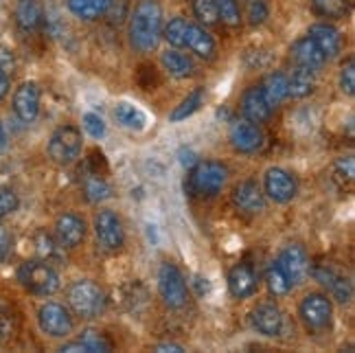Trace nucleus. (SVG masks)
Returning <instances> with one entry per match:
<instances>
[{
  "instance_id": "nucleus-38",
  "label": "nucleus",
  "mask_w": 355,
  "mask_h": 353,
  "mask_svg": "<svg viewBox=\"0 0 355 353\" xmlns=\"http://www.w3.org/2000/svg\"><path fill=\"white\" fill-rule=\"evenodd\" d=\"M16 332V316L7 301L0 298V341H7Z\"/></svg>"
},
{
  "instance_id": "nucleus-7",
  "label": "nucleus",
  "mask_w": 355,
  "mask_h": 353,
  "mask_svg": "<svg viewBox=\"0 0 355 353\" xmlns=\"http://www.w3.org/2000/svg\"><path fill=\"white\" fill-rule=\"evenodd\" d=\"M37 325L49 338H66L75 329V320L71 309L62 303L46 301L37 309Z\"/></svg>"
},
{
  "instance_id": "nucleus-26",
  "label": "nucleus",
  "mask_w": 355,
  "mask_h": 353,
  "mask_svg": "<svg viewBox=\"0 0 355 353\" xmlns=\"http://www.w3.org/2000/svg\"><path fill=\"white\" fill-rule=\"evenodd\" d=\"M162 69L167 71V75H171L173 79H187L196 73V64L187 53H180V49H171L162 53Z\"/></svg>"
},
{
  "instance_id": "nucleus-23",
  "label": "nucleus",
  "mask_w": 355,
  "mask_h": 353,
  "mask_svg": "<svg viewBox=\"0 0 355 353\" xmlns=\"http://www.w3.org/2000/svg\"><path fill=\"white\" fill-rule=\"evenodd\" d=\"M33 246H35V255H37V259H42L46 264H60L64 259V246L58 241V237L49 233V230L44 228H40L35 230V235H33Z\"/></svg>"
},
{
  "instance_id": "nucleus-33",
  "label": "nucleus",
  "mask_w": 355,
  "mask_h": 353,
  "mask_svg": "<svg viewBox=\"0 0 355 353\" xmlns=\"http://www.w3.org/2000/svg\"><path fill=\"white\" fill-rule=\"evenodd\" d=\"M311 5L318 16L331 20H343L351 11V0H311Z\"/></svg>"
},
{
  "instance_id": "nucleus-32",
  "label": "nucleus",
  "mask_w": 355,
  "mask_h": 353,
  "mask_svg": "<svg viewBox=\"0 0 355 353\" xmlns=\"http://www.w3.org/2000/svg\"><path fill=\"white\" fill-rule=\"evenodd\" d=\"M266 285L272 296H285L290 294L292 290V283L288 279V275L283 273V268L279 266V261H270L268 268H266Z\"/></svg>"
},
{
  "instance_id": "nucleus-22",
  "label": "nucleus",
  "mask_w": 355,
  "mask_h": 353,
  "mask_svg": "<svg viewBox=\"0 0 355 353\" xmlns=\"http://www.w3.org/2000/svg\"><path fill=\"white\" fill-rule=\"evenodd\" d=\"M313 42L320 46V51L327 55V60L336 58L340 51H343V35L336 29L334 24H327V22H316L309 26V33H307Z\"/></svg>"
},
{
  "instance_id": "nucleus-20",
  "label": "nucleus",
  "mask_w": 355,
  "mask_h": 353,
  "mask_svg": "<svg viewBox=\"0 0 355 353\" xmlns=\"http://www.w3.org/2000/svg\"><path fill=\"white\" fill-rule=\"evenodd\" d=\"M272 110L275 107L270 105V101L266 99V94L261 90V86H250L241 94V112L243 117L252 121V123H263L272 117Z\"/></svg>"
},
{
  "instance_id": "nucleus-45",
  "label": "nucleus",
  "mask_w": 355,
  "mask_h": 353,
  "mask_svg": "<svg viewBox=\"0 0 355 353\" xmlns=\"http://www.w3.org/2000/svg\"><path fill=\"white\" fill-rule=\"evenodd\" d=\"M9 88H11V81H9V73L5 69L3 60H0V101H3L7 94H9Z\"/></svg>"
},
{
  "instance_id": "nucleus-48",
  "label": "nucleus",
  "mask_w": 355,
  "mask_h": 353,
  "mask_svg": "<svg viewBox=\"0 0 355 353\" xmlns=\"http://www.w3.org/2000/svg\"><path fill=\"white\" fill-rule=\"evenodd\" d=\"M5 145H7V132H5L3 123H0V149H3Z\"/></svg>"
},
{
  "instance_id": "nucleus-3",
  "label": "nucleus",
  "mask_w": 355,
  "mask_h": 353,
  "mask_svg": "<svg viewBox=\"0 0 355 353\" xmlns=\"http://www.w3.org/2000/svg\"><path fill=\"white\" fill-rule=\"evenodd\" d=\"M16 277L22 288L35 296H53L62 285L58 270L42 259H29L20 264Z\"/></svg>"
},
{
  "instance_id": "nucleus-47",
  "label": "nucleus",
  "mask_w": 355,
  "mask_h": 353,
  "mask_svg": "<svg viewBox=\"0 0 355 353\" xmlns=\"http://www.w3.org/2000/svg\"><path fill=\"white\" fill-rule=\"evenodd\" d=\"M180 156H182V158H180V162H182L184 167H193L196 162H198V160H196V154H193V152H180Z\"/></svg>"
},
{
  "instance_id": "nucleus-24",
  "label": "nucleus",
  "mask_w": 355,
  "mask_h": 353,
  "mask_svg": "<svg viewBox=\"0 0 355 353\" xmlns=\"http://www.w3.org/2000/svg\"><path fill=\"white\" fill-rule=\"evenodd\" d=\"M187 49H191L202 60H213L217 51L213 35L202 24H191V22L187 31Z\"/></svg>"
},
{
  "instance_id": "nucleus-14",
  "label": "nucleus",
  "mask_w": 355,
  "mask_h": 353,
  "mask_svg": "<svg viewBox=\"0 0 355 353\" xmlns=\"http://www.w3.org/2000/svg\"><path fill=\"white\" fill-rule=\"evenodd\" d=\"M40 99H42V92L35 81H22V84L13 92V112L22 121V123H33L40 114Z\"/></svg>"
},
{
  "instance_id": "nucleus-42",
  "label": "nucleus",
  "mask_w": 355,
  "mask_h": 353,
  "mask_svg": "<svg viewBox=\"0 0 355 353\" xmlns=\"http://www.w3.org/2000/svg\"><path fill=\"white\" fill-rule=\"evenodd\" d=\"M340 90L349 97L355 94V62L353 58L347 60V64L343 66V71H340Z\"/></svg>"
},
{
  "instance_id": "nucleus-46",
  "label": "nucleus",
  "mask_w": 355,
  "mask_h": 353,
  "mask_svg": "<svg viewBox=\"0 0 355 353\" xmlns=\"http://www.w3.org/2000/svg\"><path fill=\"white\" fill-rule=\"evenodd\" d=\"M156 351H158V353H182L184 347L175 345V343H162V345L156 347Z\"/></svg>"
},
{
  "instance_id": "nucleus-27",
  "label": "nucleus",
  "mask_w": 355,
  "mask_h": 353,
  "mask_svg": "<svg viewBox=\"0 0 355 353\" xmlns=\"http://www.w3.org/2000/svg\"><path fill=\"white\" fill-rule=\"evenodd\" d=\"M261 90L266 94V99L270 101L272 107L281 105L285 99L290 97V86H288V75L281 73V71H272L270 75L263 77L261 84Z\"/></svg>"
},
{
  "instance_id": "nucleus-8",
  "label": "nucleus",
  "mask_w": 355,
  "mask_h": 353,
  "mask_svg": "<svg viewBox=\"0 0 355 353\" xmlns=\"http://www.w3.org/2000/svg\"><path fill=\"white\" fill-rule=\"evenodd\" d=\"M298 316L307 329H327L334 320V303L327 294L311 292L298 305Z\"/></svg>"
},
{
  "instance_id": "nucleus-2",
  "label": "nucleus",
  "mask_w": 355,
  "mask_h": 353,
  "mask_svg": "<svg viewBox=\"0 0 355 353\" xmlns=\"http://www.w3.org/2000/svg\"><path fill=\"white\" fill-rule=\"evenodd\" d=\"M228 180V167L220 160H198L191 167L187 191L196 198H213L222 191Z\"/></svg>"
},
{
  "instance_id": "nucleus-44",
  "label": "nucleus",
  "mask_w": 355,
  "mask_h": 353,
  "mask_svg": "<svg viewBox=\"0 0 355 353\" xmlns=\"http://www.w3.org/2000/svg\"><path fill=\"white\" fill-rule=\"evenodd\" d=\"M11 248H13V237L5 226H0V264H5L9 259Z\"/></svg>"
},
{
  "instance_id": "nucleus-39",
  "label": "nucleus",
  "mask_w": 355,
  "mask_h": 353,
  "mask_svg": "<svg viewBox=\"0 0 355 353\" xmlns=\"http://www.w3.org/2000/svg\"><path fill=\"white\" fill-rule=\"evenodd\" d=\"M20 207L18 193L9 187H0V217H7L11 213H16Z\"/></svg>"
},
{
  "instance_id": "nucleus-16",
  "label": "nucleus",
  "mask_w": 355,
  "mask_h": 353,
  "mask_svg": "<svg viewBox=\"0 0 355 353\" xmlns=\"http://www.w3.org/2000/svg\"><path fill=\"white\" fill-rule=\"evenodd\" d=\"M228 139H230V145H233L239 154H254L263 147L261 128H259V123H252L248 119L235 121V123L230 126Z\"/></svg>"
},
{
  "instance_id": "nucleus-40",
  "label": "nucleus",
  "mask_w": 355,
  "mask_h": 353,
  "mask_svg": "<svg viewBox=\"0 0 355 353\" xmlns=\"http://www.w3.org/2000/svg\"><path fill=\"white\" fill-rule=\"evenodd\" d=\"M270 16V7L266 0H248V22L252 26H261Z\"/></svg>"
},
{
  "instance_id": "nucleus-9",
  "label": "nucleus",
  "mask_w": 355,
  "mask_h": 353,
  "mask_svg": "<svg viewBox=\"0 0 355 353\" xmlns=\"http://www.w3.org/2000/svg\"><path fill=\"white\" fill-rule=\"evenodd\" d=\"M94 235H97L99 246L107 252H116L125 246V228H123L121 217L110 211V209H103L94 215Z\"/></svg>"
},
{
  "instance_id": "nucleus-35",
  "label": "nucleus",
  "mask_w": 355,
  "mask_h": 353,
  "mask_svg": "<svg viewBox=\"0 0 355 353\" xmlns=\"http://www.w3.org/2000/svg\"><path fill=\"white\" fill-rule=\"evenodd\" d=\"M77 343L84 349V353H107L112 351V343L107 338L94 329H86L81 332V336L77 338Z\"/></svg>"
},
{
  "instance_id": "nucleus-19",
  "label": "nucleus",
  "mask_w": 355,
  "mask_h": 353,
  "mask_svg": "<svg viewBox=\"0 0 355 353\" xmlns=\"http://www.w3.org/2000/svg\"><path fill=\"white\" fill-rule=\"evenodd\" d=\"M13 18H16L18 29L24 33H35L37 29H42L46 22L42 0H18L16 9H13Z\"/></svg>"
},
{
  "instance_id": "nucleus-13",
  "label": "nucleus",
  "mask_w": 355,
  "mask_h": 353,
  "mask_svg": "<svg viewBox=\"0 0 355 353\" xmlns=\"http://www.w3.org/2000/svg\"><path fill=\"white\" fill-rule=\"evenodd\" d=\"M86 220L77 213H62L58 220H55V226H53V235L58 237V241L66 250H73L77 246H81L86 239Z\"/></svg>"
},
{
  "instance_id": "nucleus-28",
  "label": "nucleus",
  "mask_w": 355,
  "mask_h": 353,
  "mask_svg": "<svg viewBox=\"0 0 355 353\" xmlns=\"http://www.w3.org/2000/svg\"><path fill=\"white\" fill-rule=\"evenodd\" d=\"M112 0H66L68 11L73 13L79 20H99L101 16H105L107 9H110Z\"/></svg>"
},
{
  "instance_id": "nucleus-10",
  "label": "nucleus",
  "mask_w": 355,
  "mask_h": 353,
  "mask_svg": "<svg viewBox=\"0 0 355 353\" xmlns=\"http://www.w3.org/2000/svg\"><path fill=\"white\" fill-rule=\"evenodd\" d=\"M311 275L327 292H329L331 298H336L338 303H343V305L351 303L353 283L345 273H340V270L334 268L331 264H320V266H316L311 270Z\"/></svg>"
},
{
  "instance_id": "nucleus-15",
  "label": "nucleus",
  "mask_w": 355,
  "mask_h": 353,
  "mask_svg": "<svg viewBox=\"0 0 355 353\" xmlns=\"http://www.w3.org/2000/svg\"><path fill=\"white\" fill-rule=\"evenodd\" d=\"M250 322L257 334L266 338H279L285 332V316L277 303H261L252 309Z\"/></svg>"
},
{
  "instance_id": "nucleus-30",
  "label": "nucleus",
  "mask_w": 355,
  "mask_h": 353,
  "mask_svg": "<svg viewBox=\"0 0 355 353\" xmlns=\"http://www.w3.org/2000/svg\"><path fill=\"white\" fill-rule=\"evenodd\" d=\"M202 103H204V88L191 90L187 97L173 107V112L169 114V121H171V123H180V121H187L189 117H193L200 110Z\"/></svg>"
},
{
  "instance_id": "nucleus-31",
  "label": "nucleus",
  "mask_w": 355,
  "mask_h": 353,
  "mask_svg": "<svg viewBox=\"0 0 355 353\" xmlns=\"http://www.w3.org/2000/svg\"><path fill=\"white\" fill-rule=\"evenodd\" d=\"M84 193L88 198V202H103L107 198H112V187L107 184V180L99 171H90L84 178Z\"/></svg>"
},
{
  "instance_id": "nucleus-4",
  "label": "nucleus",
  "mask_w": 355,
  "mask_h": 353,
  "mask_svg": "<svg viewBox=\"0 0 355 353\" xmlns=\"http://www.w3.org/2000/svg\"><path fill=\"white\" fill-rule=\"evenodd\" d=\"M66 298L71 309L75 311V316H81V318H97L107 307V296L103 288L90 279H79L71 283Z\"/></svg>"
},
{
  "instance_id": "nucleus-6",
  "label": "nucleus",
  "mask_w": 355,
  "mask_h": 353,
  "mask_svg": "<svg viewBox=\"0 0 355 353\" xmlns=\"http://www.w3.org/2000/svg\"><path fill=\"white\" fill-rule=\"evenodd\" d=\"M158 292L162 303L169 309H182L189 301V288L184 275L180 273V268L175 264H160L158 268Z\"/></svg>"
},
{
  "instance_id": "nucleus-29",
  "label": "nucleus",
  "mask_w": 355,
  "mask_h": 353,
  "mask_svg": "<svg viewBox=\"0 0 355 353\" xmlns=\"http://www.w3.org/2000/svg\"><path fill=\"white\" fill-rule=\"evenodd\" d=\"M288 86H290V97L294 99H305L316 90V71L311 69H298L292 73V77H288Z\"/></svg>"
},
{
  "instance_id": "nucleus-41",
  "label": "nucleus",
  "mask_w": 355,
  "mask_h": 353,
  "mask_svg": "<svg viewBox=\"0 0 355 353\" xmlns=\"http://www.w3.org/2000/svg\"><path fill=\"white\" fill-rule=\"evenodd\" d=\"M81 126H84V130L90 134L92 139H103L105 137V123H103V119L99 114L86 112L84 117H81Z\"/></svg>"
},
{
  "instance_id": "nucleus-34",
  "label": "nucleus",
  "mask_w": 355,
  "mask_h": 353,
  "mask_svg": "<svg viewBox=\"0 0 355 353\" xmlns=\"http://www.w3.org/2000/svg\"><path fill=\"white\" fill-rule=\"evenodd\" d=\"M187 31H189V22L178 16L167 22V26L162 29V37H165L173 49H187Z\"/></svg>"
},
{
  "instance_id": "nucleus-18",
  "label": "nucleus",
  "mask_w": 355,
  "mask_h": 353,
  "mask_svg": "<svg viewBox=\"0 0 355 353\" xmlns=\"http://www.w3.org/2000/svg\"><path fill=\"white\" fill-rule=\"evenodd\" d=\"M228 290L235 298L254 296L257 290H259L257 270L248 261H241V264L233 266V268H230V273H228Z\"/></svg>"
},
{
  "instance_id": "nucleus-12",
  "label": "nucleus",
  "mask_w": 355,
  "mask_h": 353,
  "mask_svg": "<svg viewBox=\"0 0 355 353\" xmlns=\"http://www.w3.org/2000/svg\"><path fill=\"white\" fill-rule=\"evenodd\" d=\"M277 261L283 268V273L288 275L292 288L294 285H300L309 277V257L300 243H288V246H283Z\"/></svg>"
},
{
  "instance_id": "nucleus-43",
  "label": "nucleus",
  "mask_w": 355,
  "mask_h": 353,
  "mask_svg": "<svg viewBox=\"0 0 355 353\" xmlns=\"http://www.w3.org/2000/svg\"><path fill=\"white\" fill-rule=\"evenodd\" d=\"M336 175L340 180H347L351 182L353 175H355V162H353V156H343L338 162H336Z\"/></svg>"
},
{
  "instance_id": "nucleus-36",
  "label": "nucleus",
  "mask_w": 355,
  "mask_h": 353,
  "mask_svg": "<svg viewBox=\"0 0 355 353\" xmlns=\"http://www.w3.org/2000/svg\"><path fill=\"white\" fill-rule=\"evenodd\" d=\"M191 7H193V16L202 26H213L220 22V13H217L215 0H191Z\"/></svg>"
},
{
  "instance_id": "nucleus-1",
  "label": "nucleus",
  "mask_w": 355,
  "mask_h": 353,
  "mask_svg": "<svg viewBox=\"0 0 355 353\" xmlns=\"http://www.w3.org/2000/svg\"><path fill=\"white\" fill-rule=\"evenodd\" d=\"M162 37V9L158 0H139L130 13V44L139 53H152Z\"/></svg>"
},
{
  "instance_id": "nucleus-11",
  "label": "nucleus",
  "mask_w": 355,
  "mask_h": 353,
  "mask_svg": "<svg viewBox=\"0 0 355 353\" xmlns=\"http://www.w3.org/2000/svg\"><path fill=\"white\" fill-rule=\"evenodd\" d=\"M263 193L277 205H288L298 193L296 178L283 167H270L263 175Z\"/></svg>"
},
{
  "instance_id": "nucleus-37",
  "label": "nucleus",
  "mask_w": 355,
  "mask_h": 353,
  "mask_svg": "<svg viewBox=\"0 0 355 353\" xmlns=\"http://www.w3.org/2000/svg\"><path fill=\"white\" fill-rule=\"evenodd\" d=\"M217 13H220V20L228 26H239L241 22V7L239 0H215Z\"/></svg>"
},
{
  "instance_id": "nucleus-21",
  "label": "nucleus",
  "mask_w": 355,
  "mask_h": 353,
  "mask_svg": "<svg viewBox=\"0 0 355 353\" xmlns=\"http://www.w3.org/2000/svg\"><path fill=\"white\" fill-rule=\"evenodd\" d=\"M292 58L298 66H303V69H311V71H318L327 64V55L320 51V46L313 42L309 35H303L298 37L296 42L292 44L290 49Z\"/></svg>"
},
{
  "instance_id": "nucleus-5",
  "label": "nucleus",
  "mask_w": 355,
  "mask_h": 353,
  "mask_svg": "<svg viewBox=\"0 0 355 353\" xmlns=\"http://www.w3.org/2000/svg\"><path fill=\"white\" fill-rule=\"evenodd\" d=\"M81 149H84V137H81V130L77 126H60L51 134L46 145L49 158L60 167H68L77 162Z\"/></svg>"
},
{
  "instance_id": "nucleus-25",
  "label": "nucleus",
  "mask_w": 355,
  "mask_h": 353,
  "mask_svg": "<svg viewBox=\"0 0 355 353\" xmlns=\"http://www.w3.org/2000/svg\"><path fill=\"white\" fill-rule=\"evenodd\" d=\"M112 117L121 128H125L130 132H143L149 123L145 110H141L139 105L128 103V101L116 103V107L112 110Z\"/></svg>"
},
{
  "instance_id": "nucleus-17",
  "label": "nucleus",
  "mask_w": 355,
  "mask_h": 353,
  "mask_svg": "<svg viewBox=\"0 0 355 353\" xmlns=\"http://www.w3.org/2000/svg\"><path fill=\"white\" fill-rule=\"evenodd\" d=\"M233 205L245 215H259L266 211V193L254 180H243L233 189Z\"/></svg>"
}]
</instances>
